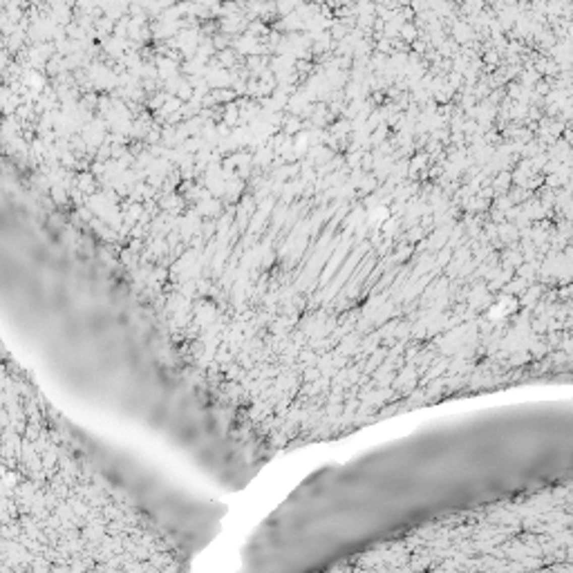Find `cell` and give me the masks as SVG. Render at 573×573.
I'll list each match as a JSON object with an SVG mask.
<instances>
[{"label": "cell", "instance_id": "6da1fadb", "mask_svg": "<svg viewBox=\"0 0 573 573\" xmlns=\"http://www.w3.org/2000/svg\"><path fill=\"white\" fill-rule=\"evenodd\" d=\"M0 327L74 396L137 421L213 470L235 412L182 354L94 228L0 139Z\"/></svg>", "mask_w": 573, "mask_h": 573}]
</instances>
